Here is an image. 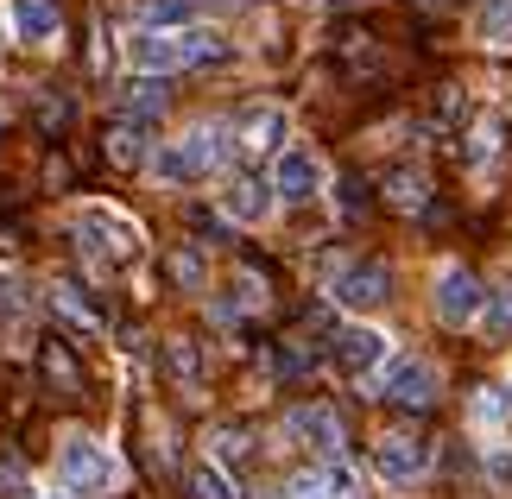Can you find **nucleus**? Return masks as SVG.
Segmentation results:
<instances>
[{
  "label": "nucleus",
  "instance_id": "f257e3e1",
  "mask_svg": "<svg viewBox=\"0 0 512 499\" xmlns=\"http://www.w3.org/2000/svg\"><path fill=\"white\" fill-rule=\"evenodd\" d=\"M228 57V38L222 32H203V26H184V32H133L127 38V64L140 76H171V70H196V64H222Z\"/></svg>",
  "mask_w": 512,
  "mask_h": 499
},
{
  "label": "nucleus",
  "instance_id": "f03ea898",
  "mask_svg": "<svg viewBox=\"0 0 512 499\" xmlns=\"http://www.w3.org/2000/svg\"><path fill=\"white\" fill-rule=\"evenodd\" d=\"M222 158H228V133L209 121V127H190L184 139H165V146L152 152L146 165H152V177H159V184H196V177H209Z\"/></svg>",
  "mask_w": 512,
  "mask_h": 499
},
{
  "label": "nucleus",
  "instance_id": "7ed1b4c3",
  "mask_svg": "<svg viewBox=\"0 0 512 499\" xmlns=\"http://www.w3.org/2000/svg\"><path fill=\"white\" fill-rule=\"evenodd\" d=\"M76 234H83L89 266H102V272H121V266H133V259L146 253L140 228H133L121 209H102V203H89L83 215H76Z\"/></svg>",
  "mask_w": 512,
  "mask_h": 499
},
{
  "label": "nucleus",
  "instance_id": "20e7f679",
  "mask_svg": "<svg viewBox=\"0 0 512 499\" xmlns=\"http://www.w3.org/2000/svg\"><path fill=\"white\" fill-rule=\"evenodd\" d=\"M57 481H64V493H114L121 487V462L108 455V443L70 430L64 449H57Z\"/></svg>",
  "mask_w": 512,
  "mask_h": 499
},
{
  "label": "nucleus",
  "instance_id": "39448f33",
  "mask_svg": "<svg viewBox=\"0 0 512 499\" xmlns=\"http://www.w3.org/2000/svg\"><path fill=\"white\" fill-rule=\"evenodd\" d=\"M380 398L399 411H424L437 405V367L424 361V354H399V361L380 367Z\"/></svg>",
  "mask_w": 512,
  "mask_h": 499
},
{
  "label": "nucleus",
  "instance_id": "423d86ee",
  "mask_svg": "<svg viewBox=\"0 0 512 499\" xmlns=\"http://www.w3.org/2000/svg\"><path fill=\"white\" fill-rule=\"evenodd\" d=\"M430 304H437V316H443L449 329H468V323H481V310H487V285L468 266H443Z\"/></svg>",
  "mask_w": 512,
  "mask_h": 499
},
{
  "label": "nucleus",
  "instance_id": "0eeeda50",
  "mask_svg": "<svg viewBox=\"0 0 512 499\" xmlns=\"http://www.w3.org/2000/svg\"><path fill=\"white\" fill-rule=\"evenodd\" d=\"M373 468H380L386 487H418L430 474V443L424 436H405V430H386L373 443Z\"/></svg>",
  "mask_w": 512,
  "mask_h": 499
},
{
  "label": "nucleus",
  "instance_id": "6e6552de",
  "mask_svg": "<svg viewBox=\"0 0 512 499\" xmlns=\"http://www.w3.org/2000/svg\"><path fill=\"white\" fill-rule=\"evenodd\" d=\"M323 184H329V171L310 146H285L279 165H272V196L279 203H310V196H323Z\"/></svg>",
  "mask_w": 512,
  "mask_h": 499
},
{
  "label": "nucleus",
  "instance_id": "1a4fd4ad",
  "mask_svg": "<svg viewBox=\"0 0 512 499\" xmlns=\"http://www.w3.org/2000/svg\"><path fill=\"white\" fill-rule=\"evenodd\" d=\"M336 304L342 310H380L386 297H392V266L386 259H354V266H342L336 272Z\"/></svg>",
  "mask_w": 512,
  "mask_h": 499
},
{
  "label": "nucleus",
  "instance_id": "9d476101",
  "mask_svg": "<svg viewBox=\"0 0 512 499\" xmlns=\"http://www.w3.org/2000/svg\"><path fill=\"white\" fill-rule=\"evenodd\" d=\"M285 133H291V114L279 102H253L241 114V127H234V139H241L247 158H279L285 152Z\"/></svg>",
  "mask_w": 512,
  "mask_h": 499
},
{
  "label": "nucleus",
  "instance_id": "9b49d317",
  "mask_svg": "<svg viewBox=\"0 0 512 499\" xmlns=\"http://www.w3.org/2000/svg\"><path fill=\"white\" fill-rule=\"evenodd\" d=\"M386 361H392V348H386V335L373 329V323H348V329H336V367H342L348 379L380 373Z\"/></svg>",
  "mask_w": 512,
  "mask_h": 499
},
{
  "label": "nucleus",
  "instance_id": "f8f14e48",
  "mask_svg": "<svg viewBox=\"0 0 512 499\" xmlns=\"http://www.w3.org/2000/svg\"><path fill=\"white\" fill-rule=\"evenodd\" d=\"M272 203H279V196H272V184H260V177H234L222 190V215L234 228H260L272 215Z\"/></svg>",
  "mask_w": 512,
  "mask_h": 499
},
{
  "label": "nucleus",
  "instance_id": "ddd939ff",
  "mask_svg": "<svg viewBox=\"0 0 512 499\" xmlns=\"http://www.w3.org/2000/svg\"><path fill=\"white\" fill-rule=\"evenodd\" d=\"M291 436H304L310 449H323L329 462L342 455V417L329 411V405H304V411H291Z\"/></svg>",
  "mask_w": 512,
  "mask_h": 499
},
{
  "label": "nucleus",
  "instance_id": "4468645a",
  "mask_svg": "<svg viewBox=\"0 0 512 499\" xmlns=\"http://www.w3.org/2000/svg\"><path fill=\"white\" fill-rule=\"evenodd\" d=\"M7 13H13V38H26V45H57V32H64L51 0H13Z\"/></svg>",
  "mask_w": 512,
  "mask_h": 499
},
{
  "label": "nucleus",
  "instance_id": "2eb2a0df",
  "mask_svg": "<svg viewBox=\"0 0 512 499\" xmlns=\"http://www.w3.org/2000/svg\"><path fill=\"white\" fill-rule=\"evenodd\" d=\"M38 367H45V379H51L57 392H83V367H76V354L64 342H45V348H38Z\"/></svg>",
  "mask_w": 512,
  "mask_h": 499
},
{
  "label": "nucleus",
  "instance_id": "dca6fc26",
  "mask_svg": "<svg viewBox=\"0 0 512 499\" xmlns=\"http://www.w3.org/2000/svg\"><path fill=\"white\" fill-rule=\"evenodd\" d=\"M108 158L114 165H146V121H114L108 127Z\"/></svg>",
  "mask_w": 512,
  "mask_h": 499
},
{
  "label": "nucleus",
  "instance_id": "f3484780",
  "mask_svg": "<svg viewBox=\"0 0 512 499\" xmlns=\"http://www.w3.org/2000/svg\"><path fill=\"white\" fill-rule=\"evenodd\" d=\"M127 114L133 121H159L165 114V76H133L127 83Z\"/></svg>",
  "mask_w": 512,
  "mask_h": 499
},
{
  "label": "nucleus",
  "instance_id": "a211bd4d",
  "mask_svg": "<svg viewBox=\"0 0 512 499\" xmlns=\"http://www.w3.org/2000/svg\"><path fill=\"white\" fill-rule=\"evenodd\" d=\"M386 203H392V209H405V215H418V209L430 203L424 171H392V177H386Z\"/></svg>",
  "mask_w": 512,
  "mask_h": 499
},
{
  "label": "nucleus",
  "instance_id": "6ab92c4d",
  "mask_svg": "<svg viewBox=\"0 0 512 499\" xmlns=\"http://www.w3.org/2000/svg\"><path fill=\"white\" fill-rule=\"evenodd\" d=\"M190 499H241V487L228 481L222 462H196L190 468Z\"/></svg>",
  "mask_w": 512,
  "mask_h": 499
},
{
  "label": "nucleus",
  "instance_id": "aec40b11",
  "mask_svg": "<svg viewBox=\"0 0 512 499\" xmlns=\"http://www.w3.org/2000/svg\"><path fill=\"white\" fill-rule=\"evenodd\" d=\"M165 367H171V379H177V386H196V379H203V361H196V342H184V335H177V342H165Z\"/></svg>",
  "mask_w": 512,
  "mask_h": 499
},
{
  "label": "nucleus",
  "instance_id": "412c9836",
  "mask_svg": "<svg viewBox=\"0 0 512 499\" xmlns=\"http://www.w3.org/2000/svg\"><path fill=\"white\" fill-rule=\"evenodd\" d=\"M481 38H487V45H512V0H487V7H481Z\"/></svg>",
  "mask_w": 512,
  "mask_h": 499
},
{
  "label": "nucleus",
  "instance_id": "4be33fe9",
  "mask_svg": "<svg viewBox=\"0 0 512 499\" xmlns=\"http://www.w3.org/2000/svg\"><path fill=\"white\" fill-rule=\"evenodd\" d=\"M51 304L64 310V316H70L76 329H95V323H102V316L89 310V297H76V285H57V291H51Z\"/></svg>",
  "mask_w": 512,
  "mask_h": 499
},
{
  "label": "nucleus",
  "instance_id": "5701e85b",
  "mask_svg": "<svg viewBox=\"0 0 512 499\" xmlns=\"http://www.w3.org/2000/svg\"><path fill=\"white\" fill-rule=\"evenodd\" d=\"M215 462H247V430L241 424H222V430H215Z\"/></svg>",
  "mask_w": 512,
  "mask_h": 499
},
{
  "label": "nucleus",
  "instance_id": "b1692460",
  "mask_svg": "<svg viewBox=\"0 0 512 499\" xmlns=\"http://www.w3.org/2000/svg\"><path fill=\"white\" fill-rule=\"evenodd\" d=\"M481 323L494 329V335H512V291H487V310H481Z\"/></svg>",
  "mask_w": 512,
  "mask_h": 499
},
{
  "label": "nucleus",
  "instance_id": "393cba45",
  "mask_svg": "<svg viewBox=\"0 0 512 499\" xmlns=\"http://www.w3.org/2000/svg\"><path fill=\"white\" fill-rule=\"evenodd\" d=\"M19 493H26V468L13 455H0V499H19Z\"/></svg>",
  "mask_w": 512,
  "mask_h": 499
},
{
  "label": "nucleus",
  "instance_id": "a878e982",
  "mask_svg": "<svg viewBox=\"0 0 512 499\" xmlns=\"http://www.w3.org/2000/svg\"><path fill=\"white\" fill-rule=\"evenodd\" d=\"M171 272L184 278V285H203V259H196V253H177V259H171Z\"/></svg>",
  "mask_w": 512,
  "mask_h": 499
},
{
  "label": "nucleus",
  "instance_id": "bb28decb",
  "mask_svg": "<svg viewBox=\"0 0 512 499\" xmlns=\"http://www.w3.org/2000/svg\"><path fill=\"white\" fill-rule=\"evenodd\" d=\"M487 474H494L500 487H512V455H487Z\"/></svg>",
  "mask_w": 512,
  "mask_h": 499
},
{
  "label": "nucleus",
  "instance_id": "cd10ccee",
  "mask_svg": "<svg viewBox=\"0 0 512 499\" xmlns=\"http://www.w3.org/2000/svg\"><path fill=\"white\" fill-rule=\"evenodd\" d=\"M367 196H361V184H354V177H342V209H361Z\"/></svg>",
  "mask_w": 512,
  "mask_h": 499
},
{
  "label": "nucleus",
  "instance_id": "c85d7f7f",
  "mask_svg": "<svg viewBox=\"0 0 512 499\" xmlns=\"http://www.w3.org/2000/svg\"><path fill=\"white\" fill-rule=\"evenodd\" d=\"M51 499H57V493H51Z\"/></svg>",
  "mask_w": 512,
  "mask_h": 499
}]
</instances>
